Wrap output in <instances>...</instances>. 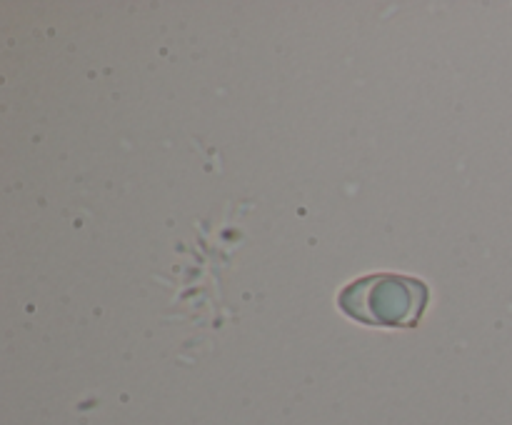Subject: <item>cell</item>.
Masks as SVG:
<instances>
[{"label":"cell","mask_w":512,"mask_h":425,"mask_svg":"<svg viewBox=\"0 0 512 425\" xmlns=\"http://www.w3.org/2000/svg\"><path fill=\"white\" fill-rule=\"evenodd\" d=\"M430 288L400 273H373L345 285L338 305L348 318L373 328H415L428 308Z\"/></svg>","instance_id":"obj_1"}]
</instances>
